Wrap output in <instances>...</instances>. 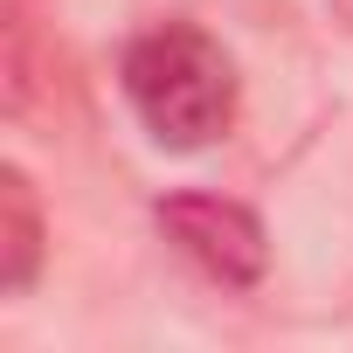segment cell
I'll return each mask as SVG.
<instances>
[{
	"mask_svg": "<svg viewBox=\"0 0 353 353\" xmlns=\"http://www.w3.org/2000/svg\"><path fill=\"white\" fill-rule=\"evenodd\" d=\"M118 83H125V104L145 125V139L166 152H208L236 125V97H243L236 56L194 21L139 28L125 42Z\"/></svg>",
	"mask_w": 353,
	"mask_h": 353,
	"instance_id": "obj_1",
	"label": "cell"
},
{
	"mask_svg": "<svg viewBox=\"0 0 353 353\" xmlns=\"http://www.w3.org/2000/svg\"><path fill=\"white\" fill-rule=\"evenodd\" d=\"M152 222H159V236L181 250L201 277H215L229 291H250L270 270V236H263L256 208H243L229 194H201V188L159 194L152 201Z\"/></svg>",
	"mask_w": 353,
	"mask_h": 353,
	"instance_id": "obj_2",
	"label": "cell"
},
{
	"mask_svg": "<svg viewBox=\"0 0 353 353\" xmlns=\"http://www.w3.org/2000/svg\"><path fill=\"white\" fill-rule=\"evenodd\" d=\"M42 201H35V181L21 166H0V291L21 298L42 270Z\"/></svg>",
	"mask_w": 353,
	"mask_h": 353,
	"instance_id": "obj_3",
	"label": "cell"
},
{
	"mask_svg": "<svg viewBox=\"0 0 353 353\" xmlns=\"http://www.w3.org/2000/svg\"><path fill=\"white\" fill-rule=\"evenodd\" d=\"M332 14H339V21H346V28H353V0H332Z\"/></svg>",
	"mask_w": 353,
	"mask_h": 353,
	"instance_id": "obj_4",
	"label": "cell"
}]
</instances>
